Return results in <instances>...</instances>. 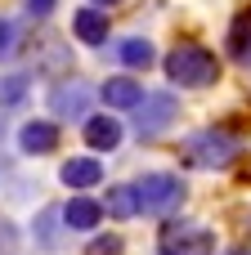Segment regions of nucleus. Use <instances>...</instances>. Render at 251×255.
Here are the masks:
<instances>
[{
	"label": "nucleus",
	"mask_w": 251,
	"mask_h": 255,
	"mask_svg": "<svg viewBox=\"0 0 251 255\" xmlns=\"http://www.w3.org/2000/svg\"><path fill=\"white\" fill-rule=\"evenodd\" d=\"M162 67H166V76L175 85H189V90H202V85L220 81V58L207 45H175Z\"/></svg>",
	"instance_id": "obj_1"
},
{
	"label": "nucleus",
	"mask_w": 251,
	"mask_h": 255,
	"mask_svg": "<svg viewBox=\"0 0 251 255\" xmlns=\"http://www.w3.org/2000/svg\"><path fill=\"white\" fill-rule=\"evenodd\" d=\"M238 152H243L238 134L216 130V126H207V130H198V134L184 139V157H189V166H198V170H225Z\"/></svg>",
	"instance_id": "obj_2"
},
{
	"label": "nucleus",
	"mask_w": 251,
	"mask_h": 255,
	"mask_svg": "<svg viewBox=\"0 0 251 255\" xmlns=\"http://www.w3.org/2000/svg\"><path fill=\"white\" fill-rule=\"evenodd\" d=\"M135 197H139V211L144 215H171L184 202V184H180V175L153 170V175H144L135 184Z\"/></svg>",
	"instance_id": "obj_3"
},
{
	"label": "nucleus",
	"mask_w": 251,
	"mask_h": 255,
	"mask_svg": "<svg viewBox=\"0 0 251 255\" xmlns=\"http://www.w3.org/2000/svg\"><path fill=\"white\" fill-rule=\"evenodd\" d=\"M162 255H216V233L193 220H171L162 229Z\"/></svg>",
	"instance_id": "obj_4"
},
{
	"label": "nucleus",
	"mask_w": 251,
	"mask_h": 255,
	"mask_svg": "<svg viewBox=\"0 0 251 255\" xmlns=\"http://www.w3.org/2000/svg\"><path fill=\"white\" fill-rule=\"evenodd\" d=\"M180 117V103H175V94H144V103H139V112H135V134L139 139H157V134H166L171 130V121Z\"/></svg>",
	"instance_id": "obj_5"
},
{
	"label": "nucleus",
	"mask_w": 251,
	"mask_h": 255,
	"mask_svg": "<svg viewBox=\"0 0 251 255\" xmlns=\"http://www.w3.org/2000/svg\"><path fill=\"white\" fill-rule=\"evenodd\" d=\"M90 99H94V94H90L85 81H63V85L49 90V112H54V117H67V121H72V117H85V121H90Z\"/></svg>",
	"instance_id": "obj_6"
},
{
	"label": "nucleus",
	"mask_w": 251,
	"mask_h": 255,
	"mask_svg": "<svg viewBox=\"0 0 251 255\" xmlns=\"http://www.w3.org/2000/svg\"><path fill=\"white\" fill-rule=\"evenodd\" d=\"M18 148H22L27 157L54 152V148H58V126H54V121H27V126L18 130Z\"/></svg>",
	"instance_id": "obj_7"
},
{
	"label": "nucleus",
	"mask_w": 251,
	"mask_h": 255,
	"mask_svg": "<svg viewBox=\"0 0 251 255\" xmlns=\"http://www.w3.org/2000/svg\"><path fill=\"white\" fill-rule=\"evenodd\" d=\"M72 31H76V40H81V45H103V40H108V13H103V9H94V4L76 9Z\"/></svg>",
	"instance_id": "obj_8"
},
{
	"label": "nucleus",
	"mask_w": 251,
	"mask_h": 255,
	"mask_svg": "<svg viewBox=\"0 0 251 255\" xmlns=\"http://www.w3.org/2000/svg\"><path fill=\"white\" fill-rule=\"evenodd\" d=\"M58 179H63L67 188H99V179H103V166H99L94 157H72V161H63Z\"/></svg>",
	"instance_id": "obj_9"
},
{
	"label": "nucleus",
	"mask_w": 251,
	"mask_h": 255,
	"mask_svg": "<svg viewBox=\"0 0 251 255\" xmlns=\"http://www.w3.org/2000/svg\"><path fill=\"white\" fill-rule=\"evenodd\" d=\"M99 94H103L108 108H139V103H144V85L130 81V76H112V81H103Z\"/></svg>",
	"instance_id": "obj_10"
},
{
	"label": "nucleus",
	"mask_w": 251,
	"mask_h": 255,
	"mask_svg": "<svg viewBox=\"0 0 251 255\" xmlns=\"http://www.w3.org/2000/svg\"><path fill=\"white\" fill-rule=\"evenodd\" d=\"M85 143H90L94 152H112V148L121 143V121H117V117H90V121H85Z\"/></svg>",
	"instance_id": "obj_11"
},
{
	"label": "nucleus",
	"mask_w": 251,
	"mask_h": 255,
	"mask_svg": "<svg viewBox=\"0 0 251 255\" xmlns=\"http://www.w3.org/2000/svg\"><path fill=\"white\" fill-rule=\"evenodd\" d=\"M99 220H103V206H99V202H90V197H72V202L63 206V224H67V229H76V233H90Z\"/></svg>",
	"instance_id": "obj_12"
},
{
	"label": "nucleus",
	"mask_w": 251,
	"mask_h": 255,
	"mask_svg": "<svg viewBox=\"0 0 251 255\" xmlns=\"http://www.w3.org/2000/svg\"><path fill=\"white\" fill-rule=\"evenodd\" d=\"M229 58L234 63H243V67H251V9H243L234 22H229Z\"/></svg>",
	"instance_id": "obj_13"
},
{
	"label": "nucleus",
	"mask_w": 251,
	"mask_h": 255,
	"mask_svg": "<svg viewBox=\"0 0 251 255\" xmlns=\"http://www.w3.org/2000/svg\"><path fill=\"white\" fill-rule=\"evenodd\" d=\"M103 211H108L112 220H130V215H139L135 184H117V188H108V197H103Z\"/></svg>",
	"instance_id": "obj_14"
},
{
	"label": "nucleus",
	"mask_w": 251,
	"mask_h": 255,
	"mask_svg": "<svg viewBox=\"0 0 251 255\" xmlns=\"http://www.w3.org/2000/svg\"><path fill=\"white\" fill-rule=\"evenodd\" d=\"M117 58L126 63V67H153V45L144 40V36H126V40H117Z\"/></svg>",
	"instance_id": "obj_15"
},
{
	"label": "nucleus",
	"mask_w": 251,
	"mask_h": 255,
	"mask_svg": "<svg viewBox=\"0 0 251 255\" xmlns=\"http://www.w3.org/2000/svg\"><path fill=\"white\" fill-rule=\"evenodd\" d=\"M27 85H31V76H27V72L4 76V81H0V108H18V103L27 99Z\"/></svg>",
	"instance_id": "obj_16"
},
{
	"label": "nucleus",
	"mask_w": 251,
	"mask_h": 255,
	"mask_svg": "<svg viewBox=\"0 0 251 255\" xmlns=\"http://www.w3.org/2000/svg\"><path fill=\"white\" fill-rule=\"evenodd\" d=\"M58 220H63V206H45L40 220H36V242L54 247V242H58Z\"/></svg>",
	"instance_id": "obj_17"
},
{
	"label": "nucleus",
	"mask_w": 251,
	"mask_h": 255,
	"mask_svg": "<svg viewBox=\"0 0 251 255\" xmlns=\"http://www.w3.org/2000/svg\"><path fill=\"white\" fill-rule=\"evenodd\" d=\"M18 49H22V27L13 18H0V58L9 63V58H18Z\"/></svg>",
	"instance_id": "obj_18"
},
{
	"label": "nucleus",
	"mask_w": 251,
	"mask_h": 255,
	"mask_svg": "<svg viewBox=\"0 0 251 255\" xmlns=\"http://www.w3.org/2000/svg\"><path fill=\"white\" fill-rule=\"evenodd\" d=\"M121 251H126V247H121V238H112V233H108V238H94V242L85 247V255H121Z\"/></svg>",
	"instance_id": "obj_19"
},
{
	"label": "nucleus",
	"mask_w": 251,
	"mask_h": 255,
	"mask_svg": "<svg viewBox=\"0 0 251 255\" xmlns=\"http://www.w3.org/2000/svg\"><path fill=\"white\" fill-rule=\"evenodd\" d=\"M49 9H54V0H27V13H31V18H45Z\"/></svg>",
	"instance_id": "obj_20"
},
{
	"label": "nucleus",
	"mask_w": 251,
	"mask_h": 255,
	"mask_svg": "<svg viewBox=\"0 0 251 255\" xmlns=\"http://www.w3.org/2000/svg\"><path fill=\"white\" fill-rule=\"evenodd\" d=\"M229 255H251V251H243V247H234V251H229Z\"/></svg>",
	"instance_id": "obj_21"
},
{
	"label": "nucleus",
	"mask_w": 251,
	"mask_h": 255,
	"mask_svg": "<svg viewBox=\"0 0 251 255\" xmlns=\"http://www.w3.org/2000/svg\"><path fill=\"white\" fill-rule=\"evenodd\" d=\"M94 4H117V0H94Z\"/></svg>",
	"instance_id": "obj_22"
}]
</instances>
